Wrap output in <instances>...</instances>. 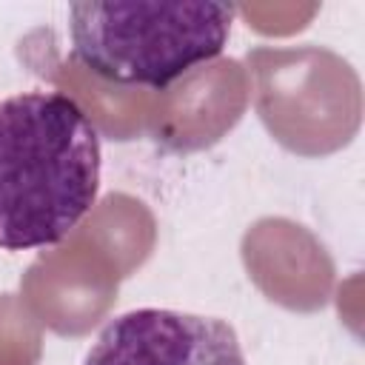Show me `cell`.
I'll return each mask as SVG.
<instances>
[{
    "instance_id": "6da1fadb",
    "label": "cell",
    "mask_w": 365,
    "mask_h": 365,
    "mask_svg": "<svg viewBox=\"0 0 365 365\" xmlns=\"http://www.w3.org/2000/svg\"><path fill=\"white\" fill-rule=\"evenodd\" d=\"M100 134L77 100L20 91L0 100V248L57 245L97 202Z\"/></svg>"
},
{
    "instance_id": "7a4b0ae2",
    "label": "cell",
    "mask_w": 365,
    "mask_h": 365,
    "mask_svg": "<svg viewBox=\"0 0 365 365\" xmlns=\"http://www.w3.org/2000/svg\"><path fill=\"white\" fill-rule=\"evenodd\" d=\"M74 57L103 80L165 88L214 60L231 34L225 3H74Z\"/></svg>"
},
{
    "instance_id": "3957f363",
    "label": "cell",
    "mask_w": 365,
    "mask_h": 365,
    "mask_svg": "<svg viewBox=\"0 0 365 365\" xmlns=\"http://www.w3.org/2000/svg\"><path fill=\"white\" fill-rule=\"evenodd\" d=\"M83 365H245V356L225 319L137 308L97 334Z\"/></svg>"
}]
</instances>
